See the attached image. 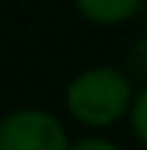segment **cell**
<instances>
[{"label": "cell", "mask_w": 147, "mask_h": 150, "mask_svg": "<svg viewBox=\"0 0 147 150\" xmlns=\"http://www.w3.org/2000/svg\"><path fill=\"white\" fill-rule=\"evenodd\" d=\"M139 18H141V23L147 26V0H144V6H141V12H139Z\"/></svg>", "instance_id": "obj_7"}, {"label": "cell", "mask_w": 147, "mask_h": 150, "mask_svg": "<svg viewBox=\"0 0 147 150\" xmlns=\"http://www.w3.org/2000/svg\"><path fill=\"white\" fill-rule=\"evenodd\" d=\"M130 127L133 136L147 147V84H141V90L133 98V107H130Z\"/></svg>", "instance_id": "obj_4"}, {"label": "cell", "mask_w": 147, "mask_h": 150, "mask_svg": "<svg viewBox=\"0 0 147 150\" xmlns=\"http://www.w3.org/2000/svg\"><path fill=\"white\" fill-rule=\"evenodd\" d=\"M136 98L133 78L118 67H90L84 72H78L66 87V110L78 124L101 130L112 127L115 121H121L130 115Z\"/></svg>", "instance_id": "obj_1"}, {"label": "cell", "mask_w": 147, "mask_h": 150, "mask_svg": "<svg viewBox=\"0 0 147 150\" xmlns=\"http://www.w3.org/2000/svg\"><path fill=\"white\" fill-rule=\"evenodd\" d=\"M69 150H118V144L104 136H84L78 142H69Z\"/></svg>", "instance_id": "obj_6"}, {"label": "cell", "mask_w": 147, "mask_h": 150, "mask_svg": "<svg viewBox=\"0 0 147 150\" xmlns=\"http://www.w3.org/2000/svg\"><path fill=\"white\" fill-rule=\"evenodd\" d=\"M124 72H127L130 78H139V81L147 84V38L136 40L127 49V69H124Z\"/></svg>", "instance_id": "obj_5"}, {"label": "cell", "mask_w": 147, "mask_h": 150, "mask_svg": "<svg viewBox=\"0 0 147 150\" xmlns=\"http://www.w3.org/2000/svg\"><path fill=\"white\" fill-rule=\"evenodd\" d=\"M0 150H69V136L52 112L23 107L3 115Z\"/></svg>", "instance_id": "obj_2"}, {"label": "cell", "mask_w": 147, "mask_h": 150, "mask_svg": "<svg viewBox=\"0 0 147 150\" xmlns=\"http://www.w3.org/2000/svg\"><path fill=\"white\" fill-rule=\"evenodd\" d=\"M78 12L90 23L98 26H118L136 18L144 6V0H75Z\"/></svg>", "instance_id": "obj_3"}]
</instances>
